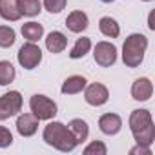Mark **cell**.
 Returning <instances> with one entry per match:
<instances>
[{
	"label": "cell",
	"mask_w": 155,
	"mask_h": 155,
	"mask_svg": "<svg viewBox=\"0 0 155 155\" xmlns=\"http://www.w3.org/2000/svg\"><path fill=\"white\" fill-rule=\"evenodd\" d=\"M90 48H91V40L88 37H81L79 40L75 42V46L71 48L69 57L71 58H82V57H86V53L90 51Z\"/></svg>",
	"instance_id": "44dd1931"
},
{
	"label": "cell",
	"mask_w": 155,
	"mask_h": 155,
	"mask_svg": "<svg viewBox=\"0 0 155 155\" xmlns=\"http://www.w3.org/2000/svg\"><path fill=\"white\" fill-rule=\"evenodd\" d=\"M15 29L9 26H0V48H11L15 44Z\"/></svg>",
	"instance_id": "7402d4cb"
},
{
	"label": "cell",
	"mask_w": 155,
	"mask_h": 155,
	"mask_svg": "<svg viewBox=\"0 0 155 155\" xmlns=\"http://www.w3.org/2000/svg\"><path fill=\"white\" fill-rule=\"evenodd\" d=\"M20 31H22L24 38L29 40V42L40 40L42 35H44V28H42L38 22H26V24H22V29H20Z\"/></svg>",
	"instance_id": "ac0fdd59"
},
{
	"label": "cell",
	"mask_w": 155,
	"mask_h": 155,
	"mask_svg": "<svg viewBox=\"0 0 155 155\" xmlns=\"http://www.w3.org/2000/svg\"><path fill=\"white\" fill-rule=\"evenodd\" d=\"M69 131L73 133V137L77 139V144H81L88 139L90 135V128H88V122L82 120V119H73L69 122Z\"/></svg>",
	"instance_id": "2e32d148"
},
{
	"label": "cell",
	"mask_w": 155,
	"mask_h": 155,
	"mask_svg": "<svg viewBox=\"0 0 155 155\" xmlns=\"http://www.w3.org/2000/svg\"><path fill=\"white\" fill-rule=\"evenodd\" d=\"M99 128L106 135H117L122 128V119L117 113H104L99 119Z\"/></svg>",
	"instance_id": "9c48e42d"
},
{
	"label": "cell",
	"mask_w": 155,
	"mask_h": 155,
	"mask_svg": "<svg viewBox=\"0 0 155 155\" xmlns=\"http://www.w3.org/2000/svg\"><path fill=\"white\" fill-rule=\"evenodd\" d=\"M44 6L49 13H60L66 8V0H44Z\"/></svg>",
	"instance_id": "cb8c5ba5"
},
{
	"label": "cell",
	"mask_w": 155,
	"mask_h": 155,
	"mask_svg": "<svg viewBox=\"0 0 155 155\" xmlns=\"http://www.w3.org/2000/svg\"><path fill=\"white\" fill-rule=\"evenodd\" d=\"M130 153H131V155H137V153H140V155H151V150H150V146L137 144L135 148H131V150H130Z\"/></svg>",
	"instance_id": "484cf974"
},
{
	"label": "cell",
	"mask_w": 155,
	"mask_h": 155,
	"mask_svg": "<svg viewBox=\"0 0 155 155\" xmlns=\"http://www.w3.org/2000/svg\"><path fill=\"white\" fill-rule=\"evenodd\" d=\"M88 24H90V20H88V15L84 11H71L66 18V26L73 33H82L88 28Z\"/></svg>",
	"instance_id": "7c38bea8"
},
{
	"label": "cell",
	"mask_w": 155,
	"mask_h": 155,
	"mask_svg": "<svg viewBox=\"0 0 155 155\" xmlns=\"http://www.w3.org/2000/svg\"><path fill=\"white\" fill-rule=\"evenodd\" d=\"M66 46H68V38L60 31H51L46 38V48L51 53H62L66 49Z\"/></svg>",
	"instance_id": "9a60e30c"
},
{
	"label": "cell",
	"mask_w": 155,
	"mask_h": 155,
	"mask_svg": "<svg viewBox=\"0 0 155 155\" xmlns=\"http://www.w3.org/2000/svg\"><path fill=\"white\" fill-rule=\"evenodd\" d=\"M148 48V38L140 33H133L126 38L122 46V60L128 68H137L144 60V53Z\"/></svg>",
	"instance_id": "3957f363"
},
{
	"label": "cell",
	"mask_w": 155,
	"mask_h": 155,
	"mask_svg": "<svg viewBox=\"0 0 155 155\" xmlns=\"http://www.w3.org/2000/svg\"><path fill=\"white\" fill-rule=\"evenodd\" d=\"M93 57H95V62L102 68H110L115 64L117 60V48L110 42H99L95 46V51H93Z\"/></svg>",
	"instance_id": "52a82bcc"
},
{
	"label": "cell",
	"mask_w": 155,
	"mask_h": 155,
	"mask_svg": "<svg viewBox=\"0 0 155 155\" xmlns=\"http://www.w3.org/2000/svg\"><path fill=\"white\" fill-rule=\"evenodd\" d=\"M102 2H106V4H108V2H113V0H102Z\"/></svg>",
	"instance_id": "4316f807"
},
{
	"label": "cell",
	"mask_w": 155,
	"mask_h": 155,
	"mask_svg": "<svg viewBox=\"0 0 155 155\" xmlns=\"http://www.w3.org/2000/svg\"><path fill=\"white\" fill-rule=\"evenodd\" d=\"M0 17L9 22H17L22 17L17 0H0Z\"/></svg>",
	"instance_id": "5bb4252c"
},
{
	"label": "cell",
	"mask_w": 155,
	"mask_h": 155,
	"mask_svg": "<svg viewBox=\"0 0 155 155\" xmlns=\"http://www.w3.org/2000/svg\"><path fill=\"white\" fill-rule=\"evenodd\" d=\"M17 130L22 137H31L38 130V119L33 113H24L17 119Z\"/></svg>",
	"instance_id": "30bf717a"
},
{
	"label": "cell",
	"mask_w": 155,
	"mask_h": 155,
	"mask_svg": "<svg viewBox=\"0 0 155 155\" xmlns=\"http://www.w3.org/2000/svg\"><path fill=\"white\" fill-rule=\"evenodd\" d=\"M144 2H150V0H144Z\"/></svg>",
	"instance_id": "83f0119b"
},
{
	"label": "cell",
	"mask_w": 155,
	"mask_h": 155,
	"mask_svg": "<svg viewBox=\"0 0 155 155\" xmlns=\"http://www.w3.org/2000/svg\"><path fill=\"white\" fill-rule=\"evenodd\" d=\"M15 81V68L8 60H0V86H8Z\"/></svg>",
	"instance_id": "ffe728a7"
},
{
	"label": "cell",
	"mask_w": 155,
	"mask_h": 155,
	"mask_svg": "<svg viewBox=\"0 0 155 155\" xmlns=\"http://www.w3.org/2000/svg\"><path fill=\"white\" fill-rule=\"evenodd\" d=\"M42 60V51L37 44L28 42L18 49V64L24 69H35Z\"/></svg>",
	"instance_id": "8992f818"
},
{
	"label": "cell",
	"mask_w": 155,
	"mask_h": 155,
	"mask_svg": "<svg viewBox=\"0 0 155 155\" xmlns=\"http://www.w3.org/2000/svg\"><path fill=\"white\" fill-rule=\"evenodd\" d=\"M106 144L101 140H93L91 144H88L84 148V155H106Z\"/></svg>",
	"instance_id": "603a6c76"
},
{
	"label": "cell",
	"mask_w": 155,
	"mask_h": 155,
	"mask_svg": "<svg viewBox=\"0 0 155 155\" xmlns=\"http://www.w3.org/2000/svg\"><path fill=\"white\" fill-rule=\"evenodd\" d=\"M99 28H101V33L104 37H110V38H117L119 33H120V28H119L117 20L111 18V17H102L99 20Z\"/></svg>",
	"instance_id": "e0dca14e"
},
{
	"label": "cell",
	"mask_w": 155,
	"mask_h": 155,
	"mask_svg": "<svg viewBox=\"0 0 155 155\" xmlns=\"http://www.w3.org/2000/svg\"><path fill=\"white\" fill-rule=\"evenodd\" d=\"M46 144L57 148L58 151H73L75 146H77V139L73 137V133L69 131V128H66L62 122H49L46 128H44V133H42Z\"/></svg>",
	"instance_id": "7a4b0ae2"
},
{
	"label": "cell",
	"mask_w": 155,
	"mask_h": 155,
	"mask_svg": "<svg viewBox=\"0 0 155 155\" xmlns=\"http://www.w3.org/2000/svg\"><path fill=\"white\" fill-rule=\"evenodd\" d=\"M29 108L38 120H49L57 115V104L46 95H33L29 99Z\"/></svg>",
	"instance_id": "277c9868"
},
{
	"label": "cell",
	"mask_w": 155,
	"mask_h": 155,
	"mask_svg": "<svg viewBox=\"0 0 155 155\" xmlns=\"http://www.w3.org/2000/svg\"><path fill=\"white\" fill-rule=\"evenodd\" d=\"M153 93V84L150 79L142 77V79H137L131 86V97L135 101H148Z\"/></svg>",
	"instance_id": "8fae6325"
},
{
	"label": "cell",
	"mask_w": 155,
	"mask_h": 155,
	"mask_svg": "<svg viewBox=\"0 0 155 155\" xmlns=\"http://www.w3.org/2000/svg\"><path fill=\"white\" fill-rule=\"evenodd\" d=\"M17 4H18L20 13L26 17H37L42 11L40 0H17Z\"/></svg>",
	"instance_id": "d6986e66"
},
{
	"label": "cell",
	"mask_w": 155,
	"mask_h": 155,
	"mask_svg": "<svg viewBox=\"0 0 155 155\" xmlns=\"http://www.w3.org/2000/svg\"><path fill=\"white\" fill-rule=\"evenodd\" d=\"M13 144V135L8 128L0 126V148H8Z\"/></svg>",
	"instance_id": "d4e9b609"
},
{
	"label": "cell",
	"mask_w": 155,
	"mask_h": 155,
	"mask_svg": "<svg viewBox=\"0 0 155 155\" xmlns=\"http://www.w3.org/2000/svg\"><path fill=\"white\" fill-rule=\"evenodd\" d=\"M86 86H88V81L84 79V77L73 75V77H68V79L64 81L60 91H62L64 95H75V93H81Z\"/></svg>",
	"instance_id": "4fadbf2b"
},
{
	"label": "cell",
	"mask_w": 155,
	"mask_h": 155,
	"mask_svg": "<svg viewBox=\"0 0 155 155\" xmlns=\"http://www.w3.org/2000/svg\"><path fill=\"white\" fill-rule=\"evenodd\" d=\"M22 110V95L18 91H9L0 97V120H6Z\"/></svg>",
	"instance_id": "5b68a950"
},
{
	"label": "cell",
	"mask_w": 155,
	"mask_h": 155,
	"mask_svg": "<svg viewBox=\"0 0 155 155\" xmlns=\"http://www.w3.org/2000/svg\"><path fill=\"white\" fill-rule=\"evenodd\" d=\"M130 130L137 144L150 146L155 139V126L148 110H133L130 115Z\"/></svg>",
	"instance_id": "6da1fadb"
},
{
	"label": "cell",
	"mask_w": 155,
	"mask_h": 155,
	"mask_svg": "<svg viewBox=\"0 0 155 155\" xmlns=\"http://www.w3.org/2000/svg\"><path fill=\"white\" fill-rule=\"evenodd\" d=\"M84 90H86V91H84V99H86V102L91 104V106H102V104H106L108 99H110L108 88H106L104 84H101V82H93V84L86 86Z\"/></svg>",
	"instance_id": "ba28073f"
}]
</instances>
